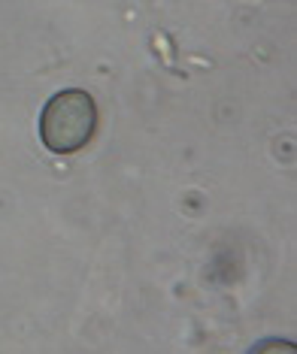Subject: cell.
Segmentation results:
<instances>
[{
  "mask_svg": "<svg viewBox=\"0 0 297 354\" xmlns=\"http://www.w3.org/2000/svg\"><path fill=\"white\" fill-rule=\"evenodd\" d=\"M98 131V103L82 88H64L43 106L39 140L55 155H73L91 142Z\"/></svg>",
  "mask_w": 297,
  "mask_h": 354,
  "instance_id": "obj_1",
  "label": "cell"
}]
</instances>
